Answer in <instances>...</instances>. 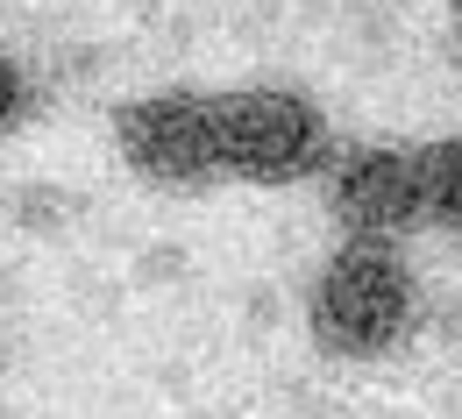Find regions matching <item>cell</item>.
<instances>
[{
	"instance_id": "5b68a950",
	"label": "cell",
	"mask_w": 462,
	"mask_h": 419,
	"mask_svg": "<svg viewBox=\"0 0 462 419\" xmlns=\"http://www.w3.org/2000/svg\"><path fill=\"white\" fill-rule=\"evenodd\" d=\"M456 164H462L456 142H434V150L412 157V199H420V221H448V228H456V206H462Z\"/></svg>"
},
{
	"instance_id": "277c9868",
	"label": "cell",
	"mask_w": 462,
	"mask_h": 419,
	"mask_svg": "<svg viewBox=\"0 0 462 419\" xmlns=\"http://www.w3.org/2000/svg\"><path fill=\"white\" fill-rule=\"evenodd\" d=\"M335 199H342V221H348V228H363V235L420 221V199H412V157H392V150H363V157H348Z\"/></svg>"
},
{
	"instance_id": "3957f363",
	"label": "cell",
	"mask_w": 462,
	"mask_h": 419,
	"mask_svg": "<svg viewBox=\"0 0 462 419\" xmlns=\"http://www.w3.org/2000/svg\"><path fill=\"white\" fill-rule=\"evenodd\" d=\"M121 150L150 178H207L214 164V121L207 100H143L121 114Z\"/></svg>"
},
{
	"instance_id": "7a4b0ae2",
	"label": "cell",
	"mask_w": 462,
	"mask_h": 419,
	"mask_svg": "<svg viewBox=\"0 0 462 419\" xmlns=\"http://www.w3.org/2000/svg\"><path fill=\"white\" fill-rule=\"evenodd\" d=\"M214 121V164L242 171V178H291L313 164L320 150V121L291 93H235V100H207Z\"/></svg>"
},
{
	"instance_id": "6da1fadb",
	"label": "cell",
	"mask_w": 462,
	"mask_h": 419,
	"mask_svg": "<svg viewBox=\"0 0 462 419\" xmlns=\"http://www.w3.org/2000/svg\"><path fill=\"white\" fill-rule=\"evenodd\" d=\"M405 313H412V285H405L399 256L377 249V241H356L342 263L328 270V285H320L313 327H320L328 349L370 356V349H384V342L405 327Z\"/></svg>"
},
{
	"instance_id": "8992f818",
	"label": "cell",
	"mask_w": 462,
	"mask_h": 419,
	"mask_svg": "<svg viewBox=\"0 0 462 419\" xmlns=\"http://www.w3.org/2000/svg\"><path fill=\"white\" fill-rule=\"evenodd\" d=\"M22 107V78H14V64L0 58V128H7V114Z\"/></svg>"
}]
</instances>
